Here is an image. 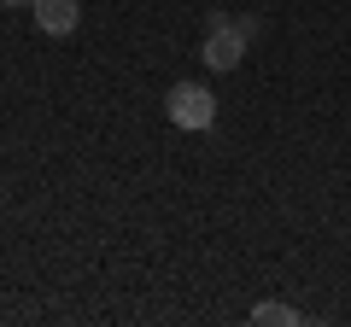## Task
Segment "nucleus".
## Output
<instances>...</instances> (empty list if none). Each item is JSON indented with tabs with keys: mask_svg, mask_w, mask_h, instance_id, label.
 Masks as SVG:
<instances>
[{
	"mask_svg": "<svg viewBox=\"0 0 351 327\" xmlns=\"http://www.w3.org/2000/svg\"><path fill=\"white\" fill-rule=\"evenodd\" d=\"M0 6H29V0H0Z\"/></svg>",
	"mask_w": 351,
	"mask_h": 327,
	"instance_id": "obj_5",
	"label": "nucleus"
},
{
	"mask_svg": "<svg viewBox=\"0 0 351 327\" xmlns=\"http://www.w3.org/2000/svg\"><path fill=\"white\" fill-rule=\"evenodd\" d=\"M29 12H36V29L53 41L76 36V24H82V0H29Z\"/></svg>",
	"mask_w": 351,
	"mask_h": 327,
	"instance_id": "obj_3",
	"label": "nucleus"
},
{
	"mask_svg": "<svg viewBox=\"0 0 351 327\" xmlns=\"http://www.w3.org/2000/svg\"><path fill=\"white\" fill-rule=\"evenodd\" d=\"M246 47H252V41L240 36V24H234V18H211V36H205L199 59L211 64V70H234V64L246 59Z\"/></svg>",
	"mask_w": 351,
	"mask_h": 327,
	"instance_id": "obj_2",
	"label": "nucleus"
},
{
	"mask_svg": "<svg viewBox=\"0 0 351 327\" xmlns=\"http://www.w3.org/2000/svg\"><path fill=\"white\" fill-rule=\"evenodd\" d=\"M164 117H170L176 129H188V135H205V129L217 123V94L199 88V82H176V88L164 94Z\"/></svg>",
	"mask_w": 351,
	"mask_h": 327,
	"instance_id": "obj_1",
	"label": "nucleus"
},
{
	"mask_svg": "<svg viewBox=\"0 0 351 327\" xmlns=\"http://www.w3.org/2000/svg\"><path fill=\"white\" fill-rule=\"evenodd\" d=\"M293 322H304L293 304H258L252 310V327H293Z\"/></svg>",
	"mask_w": 351,
	"mask_h": 327,
	"instance_id": "obj_4",
	"label": "nucleus"
}]
</instances>
